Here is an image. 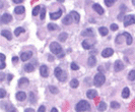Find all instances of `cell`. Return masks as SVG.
I'll list each match as a JSON object with an SVG mask.
<instances>
[{
	"label": "cell",
	"instance_id": "1",
	"mask_svg": "<svg viewBox=\"0 0 135 112\" xmlns=\"http://www.w3.org/2000/svg\"><path fill=\"white\" fill-rule=\"evenodd\" d=\"M77 112H84V111H88L90 110V103L85 100H81L79 101L77 104H76V107H75Z\"/></svg>",
	"mask_w": 135,
	"mask_h": 112
},
{
	"label": "cell",
	"instance_id": "2",
	"mask_svg": "<svg viewBox=\"0 0 135 112\" xmlns=\"http://www.w3.org/2000/svg\"><path fill=\"white\" fill-rule=\"evenodd\" d=\"M54 74H55V76H56L60 81H65L66 77H67V74L61 69V67H56L55 68Z\"/></svg>",
	"mask_w": 135,
	"mask_h": 112
},
{
	"label": "cell",
	"instance_id": "3",
	"mask_svg": "<svg viewBox=\"0 0 135 112\" xmlns=\"http://www.w3.org/2000/svg\"><path fill=\"white\" fill-rule=\"evenodd\" d=\"M50 50H51V52L55 55H59L60 53H62V47L57 42H52L51 44H50Z\"/></svg>",
	"mask_w": 135,
	"mask_h": 112
},
{
	"label": "cell",
	"instance_id": "4",
	"mask_svg": "<svg viewBox=\"0 0 135 112\" xmlns=\"http://www.w3.org/2000/svg\"><path fill=\"white\" fill-rule=\"evenodd\" d=\"M95 86L96 87H101V86H103L105 81H106V77H105V75L103 74H98L95 75Z\"/></svg>",
	"mask_w": 135,
	"mask_h": 112
},
{
	"label": "cell",
	"instance_id": "5",
	"mask_svg": "<svg viewBox=\"0 0 135 112\" xmlns=\"http://www.w3.org/2000/svg\"><path fill=\"white\" fill-rule=\"evenodd\" d=\"M134 24H135V16L133 14L125 16V19H124V25L125 27H128V25H134Z\"/></svg>",
	"mask_w": 135,
	"mask_h": 112
},
{
	"label": "cell",
	"instance_id": "6",
	"mask_svg": "<svg viewBox=\"0 0 135 112\" xmlns=\"http://www.w3.org/2000/svg\"><path fill=\"white\" fill-rule=\"evenodd\" d=\"M124 64H123V62L121 61V60H117V61L114 63V70H115L116 72H118V71H121L122 69H124Z\"/></svg>",
	"mask_w": 135,
	"mask_h": 112
},
{
	"label": "cell",
	"instance_id": "7",
	"mask_svg": "<svg viewBox=\"0 0 135 112\" xmlns=\"http://www.w3.org/2000/svg\"><path fill=\"white\" fill-rule=\"evenodd\" d=\"M12 20V16L9 13H4L1 15V23L2 24H8Z\"/></svg>",
	"mask_w": 135,
	"mask_h": 112
},
{
	"label": "cell",
	"instance_id": "8",
	"mask_svg": "<svg viewBox=\"0 0 135 112\" xmlns=\"http://www.w3.org/2000/svg\"><path fill=\"white\" fill-rule=\"evenodd\" d=\"M33 56V52L32 51H27V52H22V55H20V59L22 60V61H27V60H28L29 58H31Z\"/></svg>",
	"mask_w": 135,
	"mask_h": 112
},
{
	"label": "cell",
	"instance_id": "9",
	"mask_svg": "<svg viewBox=\"0 0 135 112\" xmlns=\"http://www.w3.org/2000/svg\"><path fill=\"white\" fill-rule=\"evenodd\" d=\"M113 54H114V50L112 48H106L102 51V56L105 58L110 57V56H112Z\"/></svg>",
	"mask_w": 135,
	"mask_h": 112
},
{
	"label": "cell",
	"instance_id": "10",
	"mask_svg": "<svg viewBox=\"0 0 135 112\" xmlns=\"http://www.w3.org/2000/svg\"><path fill=\"white\" fill-rule=\"evenodd\" d=\"M40 75L43 76V77H47L49 75V70H48V67L46 65H42L40 67Z\"/></svg>",
	"mask_w": 135,
	"mask_h": 112
},
{
	"label": "cell",
	"instance_id": "11",
	"mask_svg": "<svg viewBox=\"0 0 135 112\" xmlns=\"http://www.w3.org/2000/svg\"><path fill=\"white\" fill-rule=\"evenodd\" d=\"M61 15H62V10L59 9V10L56 11V12H52V13H50V19H53V20H55V19H60Z\"/></svg>",
	"mask_w": 135,
	"mask_h": 112
},
{
	"label": "cell",
	"instance_id": "12",
	"mask_svg": "<svg viewBox=\"0 0 135 112\" xmlns=\"http://www.w3.org/2000/svg\"><path fill=\"white\" fill-rule=\"evenodd\" d=\"M87 64H88V66H90V67H94L96 64V56L90 55V57H88Z\"/></svg>",
	"mask_w": 135,
	"mask_h": 112
},
{
	"label": "cell",
	"instance_id": "13",
	"mask_svg": "<svg viewBox=\"0 0 135 112\" xmlns=\"http://www.w3.org/2000/svg\"><path fill=\"white\" fill-rule=\"evenodd\" d=\"M92 8H94V10L96 11V12H98V13L99 14H101V15H102V14H104V12H105V10H104V8L102 7V6H101L100 5V4H94V5H92Z\"/></svg>",
	"mask_w": 135,
	"mask_h": 112
},
{
	"label": "cell",
	"instance_id": "14",
	"mask_svg": "<svg viewBox=\"0 0 135 112\" xmlns=\"http://www.w3.org/2000/svg\"><path fill=\"white\" fill-rule=\"evenodd\" d=\"M70 14H71V16H72V19H73V20L75 21V23L78 24V23H79V20H80V15H79L78 12L72 10V11L70 12Z\"/></svg>",
	"mask_w": 135,
	"mask_h": 112
},
{
	"label": "cell",
	"instance_id": "15",
	"mask_svg": "<svg viewBox=\"0 0 135 112\" xmlns=\"http://www.w3.org/2000/svg\"><path fill=\"white\" fill-rule=\"evenodd\" d=\"M122 35H123L124 37H126V43H127V45L128 46H130L132 44V36L130 35L129 33H127V32H124V33H122Z\"/></svg>",
	"mask_w": 135,
	"mask_h": 112
},
{
	"label": "cell",
	"instance_id": "16",
	"mask_svg": "<svg viewBox=\"0 0 135 112\" xmlns=\"http://www.w3.org/2000/svg\"><path fill=\"white\" fill-rule=\"evenodd\" d=\"M94 45H95V43H90V41H88V40H84L82 42V47L84 49H86V50L91 49L92 47H94Z\"/></svg>",
	"mask_w": 135,
	"mask_h": 112
},
{
	"label": "cell",
	"instance_id": "17",
	"mask_svg": "<svg viewBox=\"0 0 135 112\" xmlns=\"http://www.w3.org/2000/svg\"><path fill=\"white\" fill-rule=\"evenodd\" d=\"M81 35L84 37H94L95 34H94V30L92 29H86L85 31H83L81 33Z\"/></svg>",
	"mask_w": 135,
	"mask_h": 112
},
{
	"label": "cell",
	"instance_id": "18",
	"mask_svg": "<svg viewBox=\"0 0 135 112\" xmlns=\"http://www.w3.org/2000/svg\"><path fill=\"white\" fill-rule=\"evenodd\" d=\"M86 96L90 99H94L95 97L98 96V92H96V90H88V91L86 92Z\"/></svg>",
	"mask_w": 135,
	"mask_h": 112
},
{
	"label": "cell",
	"instance_id": "19",
	"mask_svg": "<svg viewBox=\"0 0 135 112\" xmlns=\"http://www.w3.org/2000/svg\"><path fill=\"white\" fill-rule=\"evenodd\" d=\"M16 99L18 101H24L27 99V95L24 92H17L16 93Z\"/></svg>",
	"mask_w": 135,
	"mask_h": 112
},
{
	"label": "cell",
	"instance_id": "20",
	"mask_svg": "<svg viewBox=\"0 0 135 112\" xmlns=\"http://www.w3.org/2000/svg\"><path fill=\"white\" fill-rule=\"evenodd\" d=\"M24 70H26L27 72H33L34 70H35V65H34L33 63H28L24 65Z\"/></svg>",
	"mask_w": 135,
	"mask_h": 112
},
{
	"label": "cell",
	"instance_id": "21",
	"mask_svg": "<svg viewBox=\"0 0 135 112\" xmlns=\"http://www.w3.org/2000/svg\"><path fill=\"white\" fill-rule=\"evenodd\" d=\"M1 36L3 37H5L7 40H11L12 39V35H11V33L9 31H7V30H3V31L1 32Z\"/></svg>",
	"mask_w": 135,
	"mask_h": 112
},
{
	"label": "cell",
	"instance_id": "22",
	"mask_svg": "<svg viewBox=\"0 0 135 112\" xmlns=\"http://www.w3.org/2000/svg\"><path fill=\"white\" fill-rule=\"evenodd\" d=\"M72 20H73V19H72V16H71V14L66 15L65 18H64V19H63V24L68 25H71V24H72Z\"/></svg>",
	"mask_w": 135,
	"mask_h": 112
},
{
	"label": "cell",
	"instance_id": "23",
	"mask_svg": "<svg viewBox=\"0 0 135 112\" xmlns=\"http://www.w3.org/2000/svg\"><path fill=\"white\" fill-rule=\"evenodd\" d=\"M24 11H26V9H24V6H17V7H15V9H14V12L16 14H22L24 13Z\"/></svg>",
	"mask_w": 135,
	"mask_h": 112
},
{
	"label": "cell",
	"instance_id": "24",
	"mask_svg": "<svg viewBox=\"0 0 135 112\" xmlns=\"http://www.w3.org/2000/svg\"><path fill=\"white\" fill-rule=\"evenodd\" d=\"M129 95H130V90L128 87H126L123 89V91H122V97H123L124 99L126 98H128L129 97Z\"/></svg>",
	"mask_w": 135,
	"mask_h": 112
},
{
	"label": "cell",
	"instance_id": "25",
	"mask_svg": "<svg viewBox=\"0 0 135 112\" xmlns=\"http://www.w3.org/2000/svg\"><path fill=\"white\" fill-rule=\"evenodd\" d=\"M48 30L49 31H57V30H60V28L58 27L57 25H55V24H52V23H50L49 25H48Z\"/></svg>",
	"mask_w": 135,
	"mask_h": 112
},
{
	"label": "cell",
	"instance_id": "26",
	"mask_svg": "<svg viewBox=\"0 0 135 112\" xmlns=\"http://www.w3.org/2000/svg\"><path fill=\"white\" fill-rule=\"evenodd\" d=\"M106 109H107V104L105 102H100V104L98 105V110L102 112V111H105Z\"/></svg>",
	"mask_w": 135,
	"mask_h": 112
},
{
	"label": "cell",
	"instance_id": "27",
	"mask_svg": "<svg viewBox=\"0 0 135 112\" xmlns=\"http://www.w3.org/2000/svg\"><path fill=\"white\" fill-rule=\"evenodd\" d=\"M28 80L27 79V77H22V79L18 81V86L19 87H22V86L28 85Z\"/></svg>",
	"mask_w": 135,
	"mask_h": 112
},
{
	"label": "cell",
	"instance_id": "28",
	"mask_svg": "<svg viewBox=\"0 0 135 112\" xmlns=\"http://www.w3.org/2000/svg\"><path fill=\"white\" fill-rule=\"evenodd\" d=\"M99 32H100V34L102 36H107L108 35V29L106 28V27H101L100 29H99Z\"/></svg>",
	"mask_w": 135,
	"mask_h": 112
},
{
	"label": "cell",
	"instance_id": "29",
	"mask_svg": "<svg viewBox=\"0 0 135 112\" xmlns=\"http://www.w3.org/2000/svg\"><path fill=\"white\" fill-rule=\"evenodd\" d=\"M67 37H68V35H67L66 33H61L60 35H59V37H58V40L60 42H65Z\"/></svg>",
	"mask_w": 135,
	"mask_h": 112
},
{
	"label": "cell",
	"instance_id": "30",
	"mask_svg": "<svg viewBox=\"0 0 135 112\" xmlns=\"http://www.w3.org/2000/svg\"><path fill=\"white\" fill-rule=\"evenodd\" d=\"M78 85H79V83H78V81H77L76 79H73L72 81H70V87H71V88H73V89L77 88V87H78Z\"/></svg>",
	"mask_w": 135,
	"mask_h": 112
},
{
	"label": "cell",
	"instance_id": "31",
	"mask_svg": "<svg viewBox=\"0 0 135 112\" xmlns=\"http://www.w3.org/2000/svg\"><path fill=\"white\" fill-rule=\"evenodd\" d=\"M24 32V29L23 28H22V27H19V28H16L15 29V31H14V35L17 37V36H19L22 33H23Z\"/></svg>",
	"mask_w": 135,
	"mask_h": 112
},
{
	"label": "cell",
	"instance_id": "32",
	"mask_svg": "<svg viewBox=\"0 0 135 112\" xmlns=\"http://www.w3.org/2000/svg\"><path fill=\"white\" fill-rule=\"evenodd\" d=\"M45 16H46V7L45 6H42V8H41V15H40V18H41V19L43 20L44 19H45Z\"/></svg>",
	"mask_w": 135,
	"mask_h": 112
},
{
	"label": "cell",
	"instance_id": "33",
	"mask_svg": "<svg viewBox=\"0 0 135 112\" xmlns=\"http://www.w3.org/2000/svg\"><path fill=\"white\" fill-rule=\"evenodd\" d=\"M41 6H36V7H34V9H33V15L34 16H36V15H38V13L40 12V10H41Z\"/></svg>",
	"mask_w": 135,
	"mask_h": 112
},
{
	"label": "cell",
	"instance_id": "34",
	"mask_svg": "<svg viewBox=\"0 0 135 112\" xmlns=\"http://www.w3.org/2000/svg\"><path fill=\"white\" fill-rule=\"evenodd\" d=\"M128 79H129V81H134V80H135V70H134V69L129 72Z\"/></svg>",
	"mask_w": 135,
	"mask_h": 112
},
{
	"label": "cell",
	"instance_id": "35",
	"mask_svg": "<svg viewBox=\"0 0 135 112\" xmlns=\"http://www.w3.org/2000/svg\"><path fill=\"white\" fill-rule=\"evenodd\" d=\"M116 1H117V0H105V4H106V6L111 7Z\"/></svg>",
	"mask_w": 135,
	"mask_h": 112
},
{
	"label": "cell",
	"instance_id": "36",
	"mask_svg": "<svg viewBox=\"0 0 135 112\" xmlns=\"http://www.w3.org/2000/svg\"><path fill=\"white\" fill-rule=\"evenodd\" d=\"M49 91L51 92V93H53V94H57L59 92L58 89L56 87H54V86H50V87H49Z\"/></svg>",
	"mask_w": 135,
	"mask_h": 112
},
{
	"label": "cell",
	"instance_id": "37",
	"mask_svg": "<svg viewBox=\"0 0 135 112\" xmlns=\"http://www.w3.org/2000/svg\"><path fill=\"white\" fill-rule=\"evenodd\" d=\"M123 37H124V36L122 35V34H120V35H118V36L116 37V43H117V44H121Z\"/></svg>",
	"mask_w": 135,
	"mask_h": 112
},
{
	"label": "cell",
	"instance_id": "38",
	"mask_svg": "<svg viewBox=\"0 0 135 112\" xmlns=\"http://www.w3.org/2000/svg\"><path fill=\"white\" fill-rule=\"evenodd\" d=\"M70 68H71L72 70H78V69H79V66H78L75 62H72V63L70 64Z\"/></svg>",
	"mask_w": 135,
	"mask_h": 112
},
{
	"label": "cell",
	"instance_id": "39",
	"mask_svg": "<svg viewBox=\"0 0 135 112\" xmlns=\"http://www.w3.org/2000/svg\"><path fill=\"white\" fill-rule=\"evenodd\" d=\"M111 107H112V108L113 109H118V108H120V104H119V103H118V102H112L111 103Z\"/></svg>",
	"mask_w": 135,
	"mask_h": 112
},
{
	"label": "cell",
	"instance_id": "40",
	"mask_svg": "<svg viewBox=\"0 0 135 112\" xmlns=\"http://www.w3.org/2000/svg\"><path fill=\"white\" fill-rule=\"evenodd\" d=\"M0 93H1V95H0V98H4L6 96V92H5V90H4L3 88L0 89Z\"/></svg>",
	"mask_w": 135,
	"mask_h": 112
},
{
	"label": "cell",
	"instance_id": "41",
	"mask_svg": "<svg viewBox=\"0 0 135 112\" xmlns=\"http://www.w3.org/2000/svg\"><path fill=\"white\" fill-rule=\"evenodd\" d=\"M111 30H112V31H117V30H118V25L116 24H112L111 25Z\"/></svg>",
	"mask_w": 135,
	"mask_h": 112
},
{
	"label": "cell",
	"instance_id": "42",
	"mask_svg": "<svg viewBox=\"0 0 135 112\" xmlns=\"http://www.w3.org/2000/svg\"><path fill=\"white\" fill-rule=\"evenodd\" d=\"M29 97H31V102H35V94H34L33 92L29 93Z\"/></svg>",
	"mask_w": 135,
	"mask_h": 112
},
{
	"label": "cell",
	"instance_id": "43",
	"mask_svg": "<svg viewBox=\"0 0 135 112\" xmlns=\"http://www.w3.org/2000/svg\"><path fill=\"white\" fill-rule=\"evenodd\" d=\"M45 111H46V108H45V106H43V105H42L39 108V110H38V112H45Z\"/></svg>",
	"mask_w": 135,
	"mask_h": 112
},
{
	"label": "cell",
	"instance_id": "44",
	"mask_svg": "<svg viewBox=\"0 0 135 112\" xmlns=\"http://www.w3.org/2000/svg\"><path fill=\"white\" fill-rule=\"evenodd\" d=\"M17 61H18V57H17V56H13V57H12V62L15 63Z\"/></svg>",
	"mask_w": 135,
	"mask_h": 112
},
{
	"label": "cell",
	"instance_id": "45",
	"mask_svg": "<svg viewBox=\"0 0 135 112\" xmlns=\"http://www.w3.org/2000/svg\"><path fill=\"white\" fill-rule=\"evenodd\" d=\"M12 79H13V75H7V81H10Z\"/></svg>",
	"mask_w": 135,
	"mask_h": 112
},
{
	"label": "cell",
	"instance_id": "46",
	"mask_svg": "<svg viewBox=\"0 0 135 112\" xmlns=\"http://www.w3.org/2000/svg\"><path fill=\"white\" fill-rule=\"evenodd\" d=\"M0 57H1V62H4V60H5V55L0 54Z\"/></svg>",
	"mask_w": 135,
	"mask_h": 112
},
{
	"label": "cell",
	"instance_id": "47",
	"mask_svg": "<svg viewBox=\"0 0 135 112\" xmlns=\"http://www.w3.org/2000/svg\"><path fill=\"white\" fill-rule=\"evenodd\" d=\"M14 3H16V4H18V3H22V2H23V0H12Z\"/></svg>",
	"mask_w": 135,
	"mask_h": 112
},
{
	"label": "cell",
	"instance_id": "48",
	"mask_svg": "<svg viewBox=\"0 0 135 112\" xmlns=\"http://www.w3.org/2000/svg\"><path fill=\"white\" fill-rule=\"evenodd\" d=\"M4 67H5V62H1V66H0V69H4Z\"/></svg>",
	"mask_w": 135,
	"mask_h": 112
},
{
	"label": "cell",
	"instance_id": "49",
	"mask_svg": "<svg viewBox=\"0 0 135 112\" xmlns=\"http://www.w3.org/2000/svg\"><path fill=\"white\" fill-rule=\"evenodd\" d=\"M24 112H35V111H34V109H32V108H27L26 110H24Z\"/></svg>",
	"mask_w": 135,
	"mask_h": 112
},
{
	"label": "cell",
	"instance_id": "50",
	"mask_svg": "<svg viewBox=\"0 0 135 112\" xmlns=\"http://www.w3.org/2000/svg\"><path fill=\"white\" fill-rule=\"evenodd\" d=\"M63 56H64V53H60L59 55H57V57H58V58H62Z\"/></svg>",
	"mask_w": 135,
	"mask_h": 112
},
{
	"label": "cell",
	"instance_id": "51",
	"mask_svg": "<svg viewBox=\"0 0 135 112\" xmlns=\"http://www.w3.org/2000/svg\"><path fill=\"white\" fill-rule=\"evenodd\" d=\"M48 59H49V60H50V61H52V60H53V59H54V58H53V57H52V55H49V57H48Z\"/></svg>",
	"mask_w": 135,
	"mask_h": 112
},
{
	"label": "cell",
	"instance_id": "52",
	"mask_svg": "<svg viewBox=\"0 0 135 112\" xmlns=\"http://www.w3.org/2000/svg\"><path fill=\"white\" fill-rule=\"evenodd\" d=\"M51 112H58V110H57L56 108H52V110H51Z\"/></svg>",
	"mask_w": 135,
	"mask_h": 112
},
{
	"label": "cell",
	"instance_id": "53",
	"mask_svg": "<svg viewBox=\"0 0 135 112\" xmlns=\"http://www.w3.org/2000/svg\"><path fill=\"white\" fill-rule=\"evenodd\" d=\"M8 112H17V111H16V109H15V108H13V109H11L10 111H8Z\"/></svg>",
	"mask_w": 135,
	"mask_h": 112
},
{
	"label": "cell",
	"instance_id": "54",
	"mask_svg": "<svg viewBox=\"0 0 135 112\" xmlns=\"http://www.w3.org/2000/svg\"><path fill=\"white\" fill-rule=\"evenodd\" d=\"M57 1H58V2H60V3H63V2L65 1V0H57Z\"/></svg>",
	"mask_w": 135,
	"mask_h": 112
},
{
	"label": "cell",
	"instance_id": "55",
	"mask_svg": "<svg viewBox=\"0 0 135 112\" xmlns=\"http://www.w3.org/2000/svg\"><path fill=\"white\" fill-rule=\"evenodd\" d=\"M3 77H4V75H3V74H2V75H1V81H2V80H3Z\"/></svg>",
	"mask_w": 135,
	"mask_h": 112
},
{
	"label": "cell",
	"instance_id": "56",
	"mask_svg": "<svg viewBox=\"0 0 135 112\" xmlns=\"http://www.w3.org/2000/svg\"><path fill=\"white\" fill-rule=\"evenodd\" d=\"M132 3H133V5H135V0H132Z\"/></svg>",
	"mask_w": 135,
	"mask_h": 112
}]
</instances>
